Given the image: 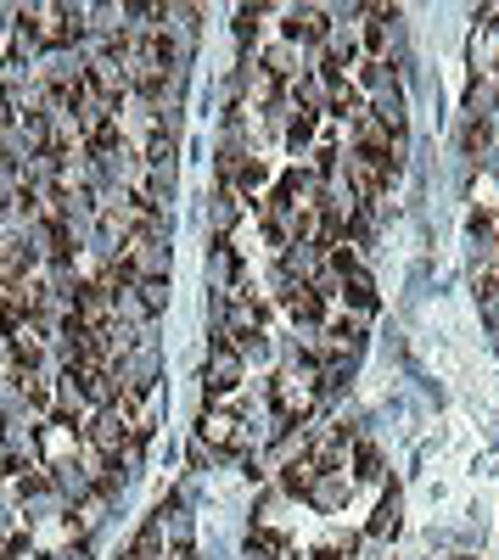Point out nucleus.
Masks as SVG:
<instances>
[{
  "label": "nucleus",
  "mask_w": 499,
  "mask_h": 560,
  "mask_svg": "<svg viewBox=\"0 0 499 560\" xmlns=\"http://www.w3.org/2000/svg\"><path fill=\"white\" fill-rule=\"evenodd\" d=\"M242 387V353L236 348H208V364H202V392L208 398H219V392H236Z\"/></svg>",
  "instance_id": "obj_1"
},
{
  "label": "nucleus",
  "mask_w": 499,
  "mask_h": 560,
  "mask_svg": "<svg viewBox=\"0 0 499 560\" xmlns=\"http://www.w3.org/2000/svg\"><path fill=\"white\" fill-rule=\"evenodd\" d=\"M157 370H163V359H157V342H135V348L124 353V364H118V381L124 387H135V392H152L157 387Z\"/></svg>",
  "instance_id": "obj_2"
},
{
  "label": "nucleus",
  "mask_w": 499,
  "mask_h": 560,
  "mask_svg": "<svg viewBox=\"0 0 499 560\" xmlns=\"http://www.w3.org/2000/svg\"><path fill=\"white\" fill-rule=\"evenodd\" d=\"M85 437L101 448V454H118V448H124L129 437H135V426H129V415L113 404V409H96V420L85 426Z\"/></svg>",
  "instance_id": "obj_3"
},
{
  "label": "nucleus",
  "mask_w": 499,
  "mask_h": 560,
  "mask_svg": "<svg viewBox=\"0 0 499 560\" xmlns=\"http://www.w3.org/2000/svg\"><path fill=\"white\" fill-rule=\"evenodd\" d=\"M326 34H331V23L320 6H292L286 12V40L292 45H326Z\"/></svg>",
  "instance_id": "obj_4"
},
{
  "label": "nucleus",
  "mask_w": 499,
  "mask_h": 560,
  "mask_svg": "<svg viewBox=\"0 0 499 560\" xmlns=\"http://www.w3.org/2000/svg\"><path fill=\"white\" fill-rule=\"evenodd\" d=\"M197 443H208L214 454H242L236 420H230V415H219V409H202V420H197Z\"/></svg>",
  "instance_id": "obj_5"
},
{
  "label": "nucleus",
  "mask_w": 499,
  "mask_h": 560,
  "mask_svg": "<svg viewBox=\"0 0 499 560\" xmlns=\"http://www.w3.org/2000/svg\"><path fill=\"white\" fill-rule=\"evenodd\" d=\"M348 493H354V482H348L343 471H320V482L309 488V504L320 510V516H337L348 504Z\"/></svg>",
  "instance_id": "obj_6"
},
{
  "label": "nucleus",
  "mask_w": 499,
  "mask_h": 560,
  "mask_svg": "<svg viewBox=\"0 0 499 560\" xmlns=\"http://www.w3.org/2000/svg\"><path fill=\"white\" fill-rule=\"evenodd\" d=\"M371 118L387 129V135H404V90H399L393 79H387L382 90L371 96Z\"/></svg>",
  "instance_id": "obj_7"
},
{
  "label": "nucleus",
  "mask_w": 499,
  "mask_h": 560,
  "mask_svg": "<svg viewBox=\"0 0 499 560\" xmlns=\"http://www.w3.org/2000/svg\"><path fill=\"white\" fill-rule=\"evenodd\" d=\"M258 68L275 73V79H303V56H298L292 40H281V45H270V51L258 56Z\"/></svg>",
  "instance_id": "obj_8"
},
{
  "label": "nucleus",
  "mask_w": 499,
  "mask_h": 560,
  "mask_svg": "<svg viewBox=\"0 0 499 560\" xmlns=\"http://www.w3.org/2000/svg\"><path fill=\"white\" fill-rule=\"evenodd\" d=\"M236 219H242V196L230 191V185H219L214 202H208V224H214V236H230Z\"/></svg>",
  "instance_id": "obj_9"
},
{
  "label": "nucleus",
  "mask_w": 499,
  "mask_h": 560,
  "mask_svg": "<svg viewBox=\"0 0 499 560\" xmlns=\"http://www.w3.org/2000/svg\"><path fill=\"white\" fill-rule=\"evenodd\" d=\"M460 140H466L471 157H494V112H471L466 129H460Z\"/></svg>",
  "instance_id": "obj_10"
},
{
  "label": "nucleus",
  "mask_w": 499,
  "mask_h": 560,
  "mask_svg": "<svg viewBox=\"0 0 499 560\" xmlns=\"http://www.w3.org/2000/svg\"><path fill=\"white\" fill-rule=\"evenodd\" d=\"M393 532H399V488H387V499L376 504V516H371V527H365V538H371V544H387Z\"/></svg>",
  "instance_id": "obj_11"
},
{
  "label": "nucleus",
  "mask_w": 499,
  "mask_h": 560,
  "mask_svg": "<svg viewBox=\"0 0 499 560\" xmlns=\"http://www.w3.org/2000/svg\"><path fill=\"white\" fill-rule=\"evenodd\" d=\"M118 560H163V521H157V516L146 521V527L135 532V544H129Z\"/></svg>",
  "instance_id": "obj_12"
},
{
  "label": "nucleus",
  "mask_w": 499,
  "mask_h": 560,
  "mask_svg": "<svg viewBox=\"0 0 499 560\" xmlns=\"http://www.w3.org/2000/svg\"><path fill=\"white\" fill-rule=\"evenodd\" d=\"M314 482H320V465H314L309 454H303V460H292V465L281 471V488H286V493H303V499H309Z\"/></svg>",
  "instance_id": "obj_13"
},
{
  "label": "nucleus",
  "mask_w": 499,
  "mask_h": 560,
  "mask_svg": "<svg viewBox=\"0 0 499 560\" xmlns=\"http://www.w3.org/2000/svg\"><path fill=\"white\" fill-rule=\"evenodd\" d=\"M343 297L359 308V314H371L376 308V280L365 275V269H354V275H343Z\"/></svg>",
  "instance_id": "obj_14"
},
{
  "label": "nucleus",
  "mask_w": 499,
  "mask_h": 560,
  "mask_svg": "<svg viewBox=\"0 0 499 560\" xmlns=\"http://www.w3.org/2000/svg\"><path fill=\"white\" fill-rule=\"evenodd\" d=\"M258 185H270V168L258 163V157H247V163H242V174H236V185H230V191H236V196L247 202V196H253Z\"/></svg>",
  "instance_id": "obj_15"
},
{
  "label": "nucleus",
  "mask_w": 499,
  "mask_h": 560,
  "mask_svg": "<svg viewBox=\"0 0 499 560\" xmlns=\"http://www.w3.org/2000/svg\"><path fill=\"white\" fill-rule=\"evenodd\" d=\"M309 140H314V112H292V124H286V146L292 152H309Z\"/></svg>",
  "instance_id": "obj_16"
},
{
  "label": "nucleus",
  "mask_w": 499,
  "mask_h": 560,
  "mask_svg": "<svg viewBox=\"0 0 499 560\" xmlns=\"http://www.w3.org/2000/svg\"><path fill=\"white\" fill-rule=\"evenodd\" d=\"M101 521H107V493H85V504H79V532H96Z\"/></svg>",
  "instance_id": "obj_17"
},
{
  "label": "nucleus",
  "mask_w": 499,
  "mask_h": 560,
  "mask_svg": "<svg viewBox=\"0 0 499 560\" xmlns=\"http://www.w3.org/2000/svg\"><path fill=\"white\" fill-rule=\"evenodd\" d=\"M354 476H359V482H376V476H382V454H376L371 443L354 448Z\"/></svg>",
  "instance_id": "obj_18"
},
{
  "label": "nucleus",
  "mask_w": 499,
  "mask_h": 560,
  "mask_svg": "<svg viewBox=\"0 0 499 560\" xmlns=\"http://www.w3.org/2000/svg\"><path fill=\"white\" fill-rule=\"evenodd\" d=\"M135 292H141L146 314H163V303H169V280H141Z\"/></svg>",
  "instance_id": "obj_19"
},
{
  "label": "nucleus",
  "mask_w": 499,
  "mask_h": 560,
  "mask_svg": "<svg viewBox=\"0 0 499 560\" xmlns=\"http://www.w3.org/2000/svg\"><path fill=\"white\" fill-rule=\"evenodd\" d=\"M242 560H275V555H270V549H264V544H253V538H247V549H242Z\"/></svg>",
  "instance_id": "obj_20"
},
{
  "label": "nucleus",
  "mask_w": 499,
  "mask_h": 560,
  "mask_svg": "<svg viewBox=\"0 0 499 560\" xmlns=\"http://www.w3.org/2000/svg\"><path fill=\"white\" fill-rule=\"evenodd\" d=\"M494 118H499V101H494Z\"/></svg>",
  "instance_id": "obj_21"
},
{
  "label": "nucleus",
  "mask_w": 499,
  "mask_h": 560,
  "mask_svg": "<svg viewBox=\"0 0 499 560\" xmlns=\"http://www.w3.org/2000/svg\"><path fill=\"white\" fill-rule=\"evenodd\" d=\"M455 560H466V555H455Z\"/></svg>",
  "instance_id": "obj_22"
}]
</instances>
